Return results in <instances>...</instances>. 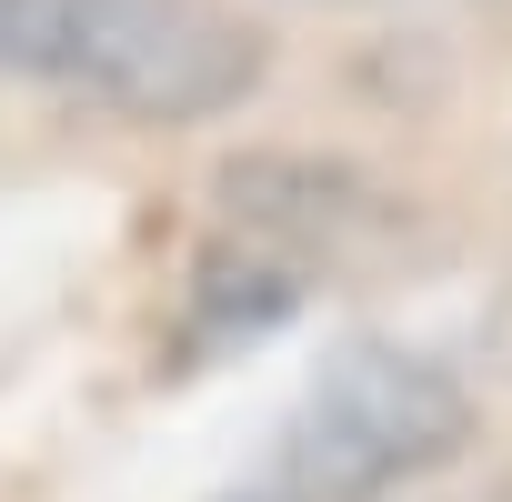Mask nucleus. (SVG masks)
<instances>
[{
	"mask_svg": "<svg viewBox=\"0 0 512 502\" xmlns=\"http://www.w3.org/2000/svg\"><path fill=\"white\" fill-rule=\"evenodd\" d=\"M0 71L131 121H201L262 81V31L221 0H0Z\"/></svg>",
	"mask_w": 512,
	"mask_h": 502,
	"instance_id": "nucleus-1",
	"label": "nucleus"
},
{
	"mask_svg": "<svg viewBox=\"0 0 512 502\" xmlns=\"http://www.w3.org/2000/svg\"><path fill=\"white\" fill-rule=\"evenodd\" d=\"M472 432L462 382H442L412 352H352L292 422L282 442V492L272 502H362L402 472H432Z\"/></svg>",
	"mask_w": 512,
	"mask_h": 502,
	"instance_id": "nucleus-2",
	"label": "nucleus"
}]
</instances>
